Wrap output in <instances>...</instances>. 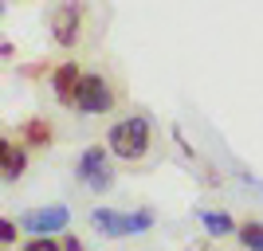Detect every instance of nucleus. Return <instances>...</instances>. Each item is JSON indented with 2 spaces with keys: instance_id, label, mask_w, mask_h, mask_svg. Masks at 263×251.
<instances>
[{
  "instance_id": "f257e3e1",
  "label": "nucleus",
  "mask_w": 263,
  "mask_h": 251,
  "mask_svg": "<svg viewBox=\"0 0 263 251\" xmlns=\"http://www.w3.org/2000/svg\"><path fill=\"white\" fill-rule=\"evenodd\" d=\"M110 153L122 161H138L149 153V122L145 118H122L110 126Z\"/></svg>"
},
{
  "instance_id": "f03ea898",
  "label": "nucleus",
  "mask_w": 263,
  "mask_h": 251,
  "mask_svg": "<svg viewBox=\"0 0 263 251\" xmlns=\"http://www.w3.org/2000/svg\"><path fill=\"white\" fill-rule=\"evenodd\" d=\"M51 32H55V44H59V47H75L79 44V35H83V4H79V0L55 4Z\"/></svg>"
},
{
  "instance_id": "7ed1b4c3",
  "label": "nucleus",
  "mask_w": 263,
  "mask_h": 251,
  "mask_svg": "<svg viewBox=\"0 0 263 251\" xmlns=\"http://www.w3.org/2000/svg\"><path fill=\"white\" fill-rule=\"evenodd\" d=\"M75 177L90 188V192H106L110 181H114V177H110V169H106V153H102L99 145L83 149V157H79V165H75Z\"/></svg>"
},
{
  "instance_id": "20e7f679",
  "label": "nucleus",
  "mask_w": 263,
  "mask_h": 251,
  "mask_svg": "<svg viewBox=\"0 0 263 251\" xmlns=\"http://www.w3.org/2000/svg\"><path fill=\"white\" fill-rule=\"evenodd\" d=\"M110 106H114V94H110V87L102 83L99 75H83V83H79V99H75V110H79V114H106Z\"/></svg>"
},
{
  "instance_id": "39448f33",
  "label": "nucleus",
  "mask_w": 263,
  "mask_h": 251,
  "mask_svg": "<svg viewBox=\"0 0 263 251\" xmlns=\"http://www.w3.org/2000/svg\"><path fill=\"white\" fill-rule=\"evenodd\" d=\"M67 220H71V212H67L63 204H51V208H35V212H28L20 224L32 231V236H55V231L67 228Z\"/></svg>"
},
{
  "instance_id": "423d86ee",
  "label": "nucleus",
  "mask_w": 263,
  "mask_h": 251,
  "mask_svg": "<svg viewBox=\"0 0 263 251\" xmlns=\"http://www.w3.org/2000/svg\"><path fill=\"white\" fill-rule=\"evenodd\" d=\"M79 83H83V75H79V63H59V67L51 71L55 99L63 102V106H75V99H79Z\"/></svg>"
},
{
  "instance_id": "0eeeda50",
  "label": "nucleus",
  "mask_w": 263,
  "mask_h": 251,
  "mask_svg": "<svg viewBox=\"0 0 263 251\" xmlns=\"http://www.w3.org/2000/svg\"><path fill=\"white\" fill-rule=\"evenodd\" d=\"M90 224H95L102 236H110V240H118V236H134L130 216H122V212H114V208H95V212H90Z\"/></svg>"
},
{
  "instance_id": "6e6552de",
  "label": "nucleus",
  "mask_w": 263,
  "mask_h": 251,
  "mask_svg": "<svg viewBox=\"0 0 263 251\" xmlns=\"http://www.w3.org/2000/svg\"><path fill=\"white\" fill-rule=\"evenodd\" d=\"M24 169H28L24 149H20V145H12L8 138H4V145H0V173H4V181H20Z\"/></svg>"
},
{
  "instance_id": "1a4fd4ad",
  "label": "nucleus",
  "mask_w": 263,
  "mask_h": 251,
  "mask_svg": "<svg viewBox=\"0 0 263 251\" xmlns=\"http://www.w3.org/2000/svg\"><path fill=\"white\" fill-rule=\"evenodd\" d=\"M24 138H28V145H35V149H44V145H51V122L44 118H28L24 122Z\"/></svg>"
},
{
  "instance_id": "9d476101",
  "label": "nucleus",
  "mask_w": 263,
  "mask_h": 251,
  "mask_svg": "<svg viewBox=\"0 0 263 251\" xmlns=\"http://www.w3.org/2000/svg\"><path fill=\"white\" fill-rule=\"evenodd\" d=\"M200 220H204V228H209L212 236H228V231H236V220H232L228 212H200Z\"/></svg>"
},
{
  "instance_id": "9b49d317",
  "label": "nucleus",
  "mask_w": 263,
  "mask_h": 251,
  "mask_svg": "<svg viewBox=\"0 0 263 251\" xmlns=\"http://www.w3.org/2000/svg\"><path fill=\"white\" fill-rule=\"evenodd\" d=\"M240 243L243 251H263V224H255V220L240 224Z\"/></svg>"
},
{
  "instance_id": "f8f14e48",
  "label": "nucleus",
  "mask_w": 263,
  "mask_h": 251,
  "mask_svg": "<svg viewBox=\"0 0 263 251\" xmlns=\"http://www.w3.org/2000/svg\"><path fill=\"white\" fill-rule=\"evenodd\" d=\"M24 251H63V247H59V243H55L51 236H35V240L28 243V247H24Z\"/></svg>"
},
{
  "instance_id": "ddd939ff",
  "label": "nucleus",
  "mask_w": 263,
  "mask_h": 251,
  "mask_svg": "<svg viewBox=\"0 0 263 251\" xmlns=\"http://www.w3.org/2000/svg\"><path fill=\"white\" fill-rule=\"evenodd\" d=\"M0 240H4V243L16 240V224H12V220H4V224H0Z\"/></svg>"
},
{
  "instance_id": "4468645a",
  "label": "nucleus",
  "mask_w": 263,
  "mask_h": 251,
  "mask_svg": "<svg viewBox=\"0 0 263 251\" xmlns=\"http://www.w3.org/2000/svg\"><path fill=\"white\" fill-rule=\"evenodd\" d=\"M63 251H87V247H83V243H79L75 236H71V240H63Z\"/></svg>"
}]
</instances>
